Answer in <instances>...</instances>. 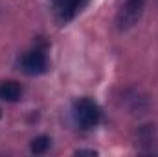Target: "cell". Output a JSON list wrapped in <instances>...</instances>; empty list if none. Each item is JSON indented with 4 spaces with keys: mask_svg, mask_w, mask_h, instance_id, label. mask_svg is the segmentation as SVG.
<instances>
[{
    "mask_svg": "<svg viewBox=\"0 0 158 157\" xmlns=\"http://www.w3.org/2000/svg\"><path fill=\"white\" fill-rule=\"evenodd\" d=\"M72 115H74V122L81 129H92L101 120V109H99L96 100L83 96V98H77L74 102Z\"/></svg>",
    "mask_w": 158,
    "mask_h": 157,
    "instance_id": "cell-1",
    "label": "cell"
},
{
    "mask_svg": "<svg viewBox=\"0 0 158 157\" xmlns=\"http://www.w3.org/2000/svg\"><path fill=\"white\" fill-rule=\"evenodd\" d=\"M145 9V0H123L116 15V28L119 32H129L134 28Z\"/></svg>",
    "mask_w": 158,
    "mask_h": 157,
    "instance_id": "cell-2",
    "label": "cell"
},
{
    "mask_svg": "<svg viewBox=\"0 0 158 157\" xmlns=\"http://www.w3.org/2000/svg\"><path fill=\"white\" fill-rule=\"evenodd\" d=\"M20 69L28 76H39L48 70V57L42 50H30L20 59Z\"/></svg>",
    "mask_w": 158,
    "mask_h": 157,
    "instance_id": "cell-3",
    "label": "cell"
},
{
    "mask_svg": "<svg viewBox=\"0 0 158 157\" xmlns=\"http://www.w3.org/2000/svg\"><path fill=\"white\" fill-rule=\"evenodd\" d=\"M88 4V0H53L55 17L59 22H70L79 11Z\"/></svg>",
    "mask_w": 158,
    "mask_h": 157,
    "instance_id": "cell-4",
    "label": "cell"
},
{
    "mask_svg": "<svg viewBox=\"0 0 158 157\" xmlns=\"http://www.w3.org/2000/svg\"><path fill=\"white\" fill-rule=\"evenodd\" d=\"M136 142H138V146L143 154H151L155 144H156V128H155V124H143L138 129Z\"/></svg>",
    "mask_w": 158,
    "mask_h": 157,
    "instance_id": "cell-5",
    "label": "cell"
},
{
    "mask_svg": "<svg viewBox=\"0 0 158 157\" xmlns=\"http://www.w3.org/2000/svg\"><path fill=\"white\" fill-rule=\"evenodd\" d=\"M22 96V85L15 79H4L0 81V100L4 102H19Z\"/></svg>",
    "mask_w": 158,
    "mask_h": 157,
    "instance_id": "cell-6",
    "label": "cell"
},
{
    "mask_svg": "<svg viewBox=\"0 0 158 157\" xmlns=\"http://www.w3.org/2000/svg\"><path fill=\"white\" fill-rule=\"evenodd\" d=\"M125 102H127L129 109H131L132 113H138V115H142V113L147 111V107H149L147 96L140 94L138 91H129V92L125 94Z\"/></svg>",
    "mask_w": 158,
    "mask_h": 157,
    "instance_id": "cell-7",
    "label": "cell"
},
{
    "mask_svg": "<svg viewBox=\"0 0 158 157\" xmlns=\"http://www.w3.org/2000/svg\"><path fill=\"white\" fill-rule=\"evenodd\" d=\"M50 146H52V139H50L48 135H39V137H35V139L31 141L30 150H31V154H35V155H42V154H46V152L50 150Z\"/></svg>",
    "mask_w": 158,
    "mask_h": 157,
    "instance_id": "cell-8",
    "label": "cell"
},
{
    "mask_svg": "<svg viewBox=\"0 0 158 157\" xmlns=\"http://www.w3.org/2000/svg\"><path fill=\"white\" fill-rule=\"evenodd\" d=\"M76 154L77 155H98V152H94V150H77Z\"/></svg>",
    "mask_w": 158,
    "mask_h": 157,
    "instance_id": "cell-9",
    "label": "cell"
},
{
    "mask_svg": "<svg viewBox=\"0 0 158 157\" xmlns=\"http://www.w3.org/2000/svg\"><path fill=\"white\" fill-rule=\"evenodd\" d=\"M0 117H2V113H0Z\"/></svg>",
    "mask_w": 158,
    "mask_h": 157,
    "instance_id": "cell-10",
    "label": "cell"
}]
</instances>
